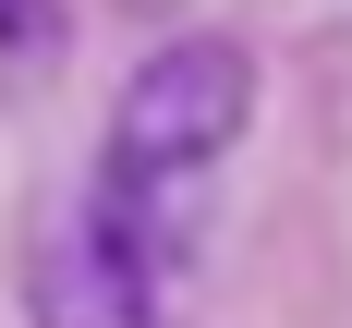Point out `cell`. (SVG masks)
I'll list each match as a JSON object with an SVG mask.
<instances>
[{
	"label": "cell",
	"instance_id": "cell-2",
	"mask_svg": "<svg viewBox=\"0 0 352 328\" xmlns=\"http://www.w3.org/2000/svg\"><path fill=\"white\" fill-rule=\"evenodd\" d=\"M25 316H36V328H158V316H170V267H158L146 243H122L109 219L73 207L61 231L36 243Z\"/></svg>",
	"mask_w": 352,
	"mask_h": 328
},
{
	"label": "cell",
	"instance_id": "cell-4",
	"mask_svg": "<svg viewBox=\"0 0 352 328\" xmlns=\"http://www.w3.org/2000/svg\"><path fill=\"white\" fill-rule=\"evenodd\" d=\"M122 12H182V0H122Z\"/></svg>",
	"mask_w": 352,
	"mask_h": 328
},
{
	"label": "cell",
	"instance_id": "cell-1",
	"mask_svg": "<svg viewBox=\"0 0 352 328\" xmlns=\"http://www.w3.org/2000/svg\"><path fill=\"white\" fill-rule=\"evenodd\" d=\"M255 122V49L243 36H170V49H146L134 85L109 98V134H98V171H85V195L73 207L109 219L122 243H146L158 267H182V243H195V182L243 146Z\"/></svg>",
	"mask_w": 352,
	"mask_h": 328
},
{
	"label": "cell",
	"instance_id": "cell-3",
	"mask_svg": "<svg viewBox=\"0 0 352 328\" xmlns=\"http://www.w3.org/2000/svg\"><path fill=\"white\" fill-rule=\"evenodd\" d=\"M61 49V0H0V61H49Z\"/></svg>",
	"mask_w": 352,
	"mask_h": 328
}]
</instances>
